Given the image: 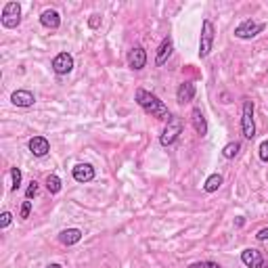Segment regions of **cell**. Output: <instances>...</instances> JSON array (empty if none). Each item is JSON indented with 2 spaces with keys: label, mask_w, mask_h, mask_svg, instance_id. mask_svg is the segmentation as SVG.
Wrapping results in <instances>:
<instances>
[{
  "label": "cell",
  "mask_w": 268,
  "mask_h": 268,
  "mask_svg": "<svg viewBox=\"0 0 268 268\" xmlns=\"http://www.w3.org/2000/svg\"><path fill=\"white\" fill-rule=\"evenodd\" d=\"M136 103H138V107L143 109L145 113H149L151 117H157V120H165V122H168L170 117H172L168 105H165L163 101L157 97V94L149 92L145 88H136Z\"/></svg>",
  "instance_id": "1"
},
{
  "label": "cell",
  "mask_w": 268,
  "mask_h": 268,
  "mask_svg": "<svg viewBox=\"0 0 268 268\" xmlns=\"http://www.w3.org/2000/svg\"><path fill=\"white\" fill-rule=\"evenodd\" d=\"M214 40H216V27L210 19H203L201 23V36H199V57L206 59L210 53L214 51Z\"/></svg>",
  "instance_id": "2"
},
{
  "label": "cell",
  "mask_w": 268,
  "mask_h": 268,
  "mask_svg": "<svg viewBox=\"0 0 268 268\" xmlns=\"http://www.w3.org/2000/svg\"><path fill=\"white\" fill-rule=\"evenodd\" d=\"M241 132L247 140H254L256 136V122H254V101L245 99L241 109Z\"/></svg>",
  "instance_id": "3"
},
{
  "label": "cell",
  "mask_w": 268,
  "mask_h": 268,
  "mask_svg": "<svg viewBox=\"0 0 268 268\" xmlns=\"http://www.w3.org/2000/svg\"><path fill=\"white\" fill-rule=\"evenodd\" d=\"M183 130H185V124H183V120H180V117H176V115H172L170 120H168V124H165L163 132H161L160 143H161L163 147L174 145L176 140H178V136H180V134H183Z\"/></svg>",
  "instance_id": "4"
},
{
  "label": "cell",
  "mask_w": 268,
  "mask_h": 268,
  "mask_svg": "<svg viewBox=\"0 0 268 268\" xmlns=\"http://www.w3.org/2000/svg\"><path fill=\"white\" fill-rule=\"evenodd\" d=\"M0 23H2V27H6V29L19 27V23H21V4L15 2V0L6 2L2 6V13H0Z\"/></svg>",
  "instance_id": "5"
},
{
  "label": "cell",
  "mask_w": 268,
  "mask_h": 268,
  "mask_svg": "<svg viewBox=\"0 0 268 268\" xmlns=\"http://www.w3.org/2000/svg\"><path fill=\"white\" fill-rule=\"evenodd\" d=\"M264 29H266V23L254 21V19H245L243 23H239V26L235 27V38H239V40H251V38H256V36L262 34Z\"/></svg>",
  "instance_id": "6"
},
{
  "label": "cell",
  "mask_w": 268,
  "mask_h": 268,
  "mask_svg": "<svg viewBox=\"0 0 268 268\" xmlns=\"http://www.w3.org/2000/svg\"><path fill=\"white\" fill-rule=\"evenodd\" d=\"M241 262L247 268H266L268 266V260L264 258V254L254 247H247L241 251Z\"/></svg>",
  "instance_id": "7"
},
{
  "label": "cell",
  "mask_w": 268,
  "mask_h": 268,
  "mask_svg": "<svg viewBox=\"0 0 268 268\" xmlns=\"http://www.w3.org/2000/svg\"><path fill=\"white\" fill-rule=\"evenodd\" d=\"M72 69H74V57L69 53H59L53 59V72L57 76H67L72 74Z\"/></svg>",
  "instance_id": "8"
},
{
  "label": "cell",
  "mask_w": 268,
  "mask_h": 268,
  "mask_svg": "<svg viewBox=\"0 0 268 268\" xmlns=\"http://www.w3.org/2000/svg\"><path fill=\"white\" fill-rule=\"evenodd\" d=\"M147 65V53L143 46H132L128 51V67L134 69V72H140Z\"/></svg>",
  "instance_id": "9"
},
{
  "label": "cell",
  "mask_w": 268,
  "mask_h": 268,
  "mask_svg": "<svg viewBox=\"0 0 268 268\" xmlns=\"http://www.w3.org/2000/svg\"><path fill=\"white\" fill-rule=\"evenodd\" d=\"M72 176H74L76 183L86 185V183H92L94 176H97V172H94V168L90 163H78L72 168Z\"/></svg>",
  "instance_id": "10"
},
{
  "label": "cell",
  "mask_w": 268,
  "mask_h": 268,
  "mask_svg": "<svg viewBox=\"0 0 268 268\" xmlns=\"http://www.w3.org/2000/svg\"><path fill=\"white\" fill-rule=\"evenodd\" d=\"M11 103H13L15 107L29 109V107H34V103H36V97H34V92H31V90L19 88V90H15V92L11 94Z\"/></svg>",
  "instance_id": "11"
},
{
  "label": "cell",
  "mask_w": 268,
  "mask_h": 268,
  "mask_svg": "<svg viewBox=\"0 0 268 268\" xmlns=\"http://www.w3.org/2000/svg\"><path fill=\"white\" fill-rule=\"evenodd\" d=\"M27 149L34 157H44L51 151V143H49V138L46 136H31L29 143H27Z\"/></svg>",
  "instance_id": "12"
},
{
  "label": "cell",
  "mask_w": 268,
  "mask_h": 268,
  "mask_svg": "<svg viewBox=\"0 0 268 268\" xmlns=\"http://www.w3.org/2000/svg\"><path fill=\"white\" fill-rule=\"evenodd\" d=\"M172 51H174V42H172V38H163L161 44L157 46V53H155V65L161 67L165 61H168L172 57Z\"/></svg>",
  "instance_id": "13"
},
{
  "label": "cell",
  "mask_w": 268,
  "mask_h": 268,
  "mask_svg": "<svg viewBox=\"0 0 268 268\" xmlns=\"http://www.w3.org/2000/svg\"><path fill=\"white\" fill-rule=\"evenodd\" d=\"M195 92H197V88H195V82L187 80V82H183V84L178 86V90H176V101H178L180 105L191 103V101L195 99Z\"/></svg>",
  "instance_id": "14"
},
{
  "label": "cell",
  "mask_w": 268,
  "mask_h": 268,
  "mask_svg": "<svg viewBox=\"0 0 268 268\" xmlns=\"http://www.w3.org/2000/svg\"><path fill=\"white\" fill-rule=\"evenodd\" d=\"M191 122H193L195 132L199 134V136H206V134H208V120H206V115H203L201 107H193L191 109Z\"/></svg>",
  "instance_id": "15"
},
{
  "label": "cell",
  "mask_w": 268,
  "mask_h": 268,
  "mask_svg": "<svg viewBox=\"0 0 268 268\" xmlns=\"http://www.w3.org/2000/svg\"><path fill=\"white\" fill-rule=\"evenodd\" d=\"M40 26L46 29H59L61 27V15L54 9H46L40 13Z\"/></svg>",
  "instance_id": "16"
},
{
  "label": "cell",
  "mask_w": 268,
  "mask_h": 268,
  "mask_svg": "<svg viewBox=\"0 0 268 268\" xmlns=\"http://www.w3.org/2000/svg\"><path fill=\"white\" fill-rule=\"evenodd\" d=\"M82 237H84V233L80 231V228H65V231L59 233V243L72 247V245H76V243H80Z\"/></svg>",
  "instance_id": "17"
},
{
  "label": "cell",
  "mask_w": 268,
  "mask_h": 268,
  "mask_svg": "<svg viewBox=\"0 0 268 268\" xmlns=\"http://www.w3.org/2000/svg\"><path fill=\"white\" fill-rule=\"evenodd\" d=\"M220 187H222V176L216 172V174H210L206 178V183H203V191H206V193H216Z\"/></svg>",
  "instance_id": "18"
},
{
  "label": "cell",
  "mask_w": 268,
  "mask_h": 268,
  "mask_svg": "<svg viewBox=\"0 0 268 268\" xmlns=\"http://www.w3.org/2000/svg\"><path fill=\"white\" fill-rule=\"evenodd\" d=\"M239 151H241V143L239 140H233V143L222 147V157L224 160H235V157L239 155Z\"/></svg>",
  "instance_id": "19"
},
{
  "label": "cell",
  "mask_w": 268,
  "mask_h": 268,
  "mask_svg": "<svg viewBox=\"0 0 268 268\" xmlns=\"http://www.w3.org/2000/svg\"><path fill=\"white\" fill-rule=\"evenodd\" d=\"M46 188H49V193H51V195L61 193V188H63L61 178H59L57 174H49V176H46Z\"/></svg>",
  "instance_id": "20"
},
{
  "label": "cell",
  "mask_w": 268,
  "mask_h": 268,
  "mask_svg": "<svg viewBox=\"0 0 268 268\" xmlns=\"http://www.w3.org/2000/svg\"><path fill=\"white\" fill-rule=\"evenodd\" d=\"M11 178H13L11 191H13V193H17V191H19V187H21V178H23L21 170H19V168H11Z\"/></svg>",
  "instance_id": "21"
},
{
  "label": "cell",
  "mask_w": 268,
  "mask_h": 268,
  "mask_svg": "<svg viewBox=\"0 0 268 268\" xmlns=\"http://www.w3.org/2000/svg\"><path fill=\"white\" fill-rule=\"evenodd\" d=\"M187 268H222L218 262H212V260H201V262H193L188 264Z\"/></svg>",
  "instance_id": "22"
},
{
  "label": "cell",
  "mask_w": 268,
  "mask_h": 268,
  "mask_svg": "<svg viewBox=\"0 0 268 268\" xmlns=\"http://www.w3.org/2000/svg\"><path fill=\"white\" fill-rule=\"evenodd\" d=\"M38 191H40V185H38L36 183V180H31V183H29V187L26 188V199H34V197L38 195Z\"/></svg>",
  "instance_id": "23"
},
{
  "label": "cell",
  "mask_w": 268,
  "mask_h": 268,
  "mask_svg": "<svg viewBox=\"0 0 268 268\" xmlns=\"http://www.w3.org/2000/svg\"><path fill=\"white\" fill-rule=\"evenodd\" d=\"M29 214H31V201H29V199H26V201H23V206H21L19 218H21V220H27V218H29Z\"/></svg>",
  "instance_id": "24"
},
{
  "label": "cell",
  "mask_w": 268,
  "mask_h": 268,
  "mask_svg": "<svg viewBox=\"0 0 268 268\" xmlns=\"http://www.w3.org/2000/svg\"><path fill=\"white\" fill-rule=\"evenodd\" d=\"M13 222V214H11V212H2V214H0V228H6V226H9Z\"/></svg>",
  "instance_id": "25"
},
{
  "label": "cell",
  "mask_w": 268,
  "mask_h": 268,
  "mask_svg": "<svg viewBox=\"0 0 268 268\" xmlns=\"http://www.w3.org/2000/svg\"><path fill=\"white\" fill-rule=\"evenodd\" d=\"M260 160H262L264 163H268V140H262V143H260Z\"/></svg>",
  "instance_id": "26"
},
{
  "label": "cell",
  "mask_w": 268,
  "mask_h": 268,
  "mask_svg": "<svg viewBox=\"0 0 268 268\" xmlns=\"http://www.w3.org/2000/svg\"><path fill=\"white\" fill-rule=\"evenodd\" d=\"M101 26V17L99 15H90V19H88V27L90 29H97Z\"/></svg>",
  "instance_id": "27"
},
{
  "label": "cell",
  "mask_w": 268,
  "mask_h": 268,
  "mask_svg": "<svg viewBox=\"0 0 268 268\" xmlns=\"http://www.w3.org/2000/svg\"><path fill=\"white\" fill-rule=\"evenodd\" d=\"M256 239H258V241H268V226L260 228V231L256 233Z\"/></svg>",
  "instance_id": "28"
},
{
  "label": "cell",
  "mask_w": 268,
  "mask_h": 268,
  "mask_svg": "<svg viewBox=\"0 0 268 268\" xmlns=\"http://www.w3.org/2000/svg\"><path fill=\"white\" fill-rule=\"evenodd\" d=\"M44 268H63L61 264H49V266H44Z\"/></svg>",
  "instance_id": "29"
}]
</instances>
